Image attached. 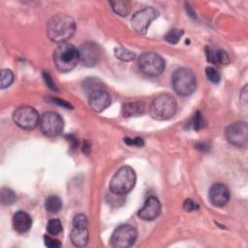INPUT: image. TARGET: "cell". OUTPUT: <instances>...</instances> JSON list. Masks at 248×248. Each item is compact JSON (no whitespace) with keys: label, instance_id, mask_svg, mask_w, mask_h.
<instances>
[{"label":"cell","instance_id":"cell-1","mask_svg":"<svg viewBox=\"0 0 248 248\" xmlns=\"http://www.w3.org/2000/svg\"><path fill=\"white\" fill-rule=\"evenodd\" d=\"M76 31L75 20L68 15L57 14L46 23L47 37L55 43H66Z\"/></svg>","mask_w":248,"mask_h":248},{"label":"cell","instance_id":"cell-2","mask_svg":"<svg viewBox=\"0 0 248 248\" xmlns=\"http://www.w3.org/2000/svg\"><path fill=\"white\" fill-rule=\"evenodd\" d=\"M79 62V51L72 44H60L53 52V63L59 72L72 71Z\"/></svg>","mask_w":248,"mask_h":248},{"label":"cell","instance_id":"cell-3","mask_svg":"<svg viewBox=\"0 0 248 248\" xmlns=\"http://www.w3.org/2000/svg\"><path fill=\"white\" fill-rule=\"evenodd\" d=\"M135 183L136 173L134 170L129 166H125L120 168L111 178L109 190L115 195H125L134 188Z\"/></svg>","mask_w":248,"mask_h":248},{"label":"cell","instance_id":"cell-4","mask_svg":"<svg viewBox=\"0 0 248 248\" xmlns=\"http://www.w3.org/2000/svg\"><path fill=\"white\" fill-rule=\"evenodd\" d=\"M176 111V101L170 94H161L151 103L150 115L157 120H166L174 115Z\"/></svg>","mask_w":248,"mask_h":248},{"label":"cell","instance_id":"cell-5","mask_svg":"<svg viewBox=\"0 0 248 248\" xmlns=\"http://www.w3.org/2000/svg\"><path fill=\"white\" fill-rule=\"evenodd\" d=\"M171 85L173 90L180 96H189L196 89V77L194 73L187 68L177 69L171 77Z\"/></svg>","mask_w":248,"mask_h":248},{"label":"cell","instance_id":"cell-6","mask_svg":"<svg viewBox=\"0 0 248 248\" xmlns=\"http://www.w3.org/2000/svg\"><path fill=\"white\" fill-rule=\"evenodd\" d=\"M138 66L143 75L157 77L163 73L165 61L162 56L155 52H144L139 57Z\"/></svg>","mask_w":248,"mask_h":248},{"label":"cell","instance_id":"cell-7","mask_svg":"<svg viewBox=\"0 0 248 248\" xmlns=\"http://www.w3.org/2000/svg\"><path fill=\"white\" fill-rule=\"evenodd\" d=\"M40 116L37 110L29 106H22L13 114L14 122L25 130H33L40 124Z\"/></svg>","mask_w":248,"mask_h":248},{"label":"cell","instance_id":"cell-8","mask_svg":"<svg viewBox=\"0 0 248 248\" xmlns=\"http://www.w3.org/2000/svg\"><path fill=\"white\" fill-rule=\"evenodd\" d=\"M138 236L137 230L131 225H120L117 227L111 237L110 244L114 248H127L131 247Z\"/></svg>","mask_w":248,"mask_h":248},{"label":"cell","instance_id":"cell-9","mask_svg":"<svg viewBox=\"0 0 248 248\" xmlns=\"http://www.w3.org/2000/svg\"><path fill=\"white\" fill-rule=\"evenodd\" d=\"M40 128L47 137H56L60 135L64 128V122L61 116L54 111H46L40 118Z\"/></svg>","mask_w":248,"mask_h":248},{"label":"cell","instance_id":"cell-10","mask_svg":"<svg viewBox=\"0 0 248 248\" xmlns=\"http://www.w3.org/2000/svg\"><path fill=\"white\" fill-rule=\"evenodd\" d=\"M159 16V12L152 8V7H146L142 10L137 12L132 19L131 23L133 28L140 34H145L147 32V29L150 25V23Z\"/></svg>","mask_w":248,"mask_h":248},{"label":"cell","instance_id":"cell-11","mask_svg":"<svg viewBox=\"0 0 248 248\" xmlns=\"http://www.w3.org/2000/svg\"><path fill=\"white\" fill-rule=\"evenodd\" d=\"M227 140L236 146H243L248 140V126L246 122L239 121L231 124L225 131Z\"/></svg>","mask_w":248,"mask_h":248},{"label":"cell","instance_id":"cell-12","mask_svg":"<svg viewBox=\"0 0 248 248\" xmlns=\"http://www.w3.org/2000/svg\"><path fill=\"white\" fill-rule=\"evenodd\" d=\"M78 51L79 61L87 67L94 66L100 58V49L98 46L92 42H86L82 44Z\"/></svg>","mask_w":248,"mask_h":248},{"label":"cell","instance_id":"cell-13","mask_svg":"<svg viewBox=\"0 0 248 248\" xmlns=\"http://www.w3.org/2000/svg\"><path fill=\"white\" fill-rule=\"evenodd\" d=\"M208 199L214 206H224L230 200V191L225 184L215 183L208 191Z\"/></svg>","mask_w":248,"mask_h":248},{"label":"cell","instance_id":"cell-14","mask_svg":"<svg viewBox=\"0 0 248 248\" xmlns=\"http://www.w3.org/2000/svg\"><path fill=\"white\" fill-rule=\"evenodd\" d=\"M110 95L104 88L97 89L88 95L89 106L97 112H101L106 109L110 105Z\"/></svg>","mask_w":248,"mask_h":248},{"label":"cell","instance_id":"cell-15","mask_svg":"<svg viewBox=\"0 0 248 248\" xmlns=\"http://www.w3.org/2000/svg\"><path fill=\"white\" fill-rule=\"evenodd\" d=\"M161 212V203L156 197L150 196L144 202L143 206L139 210L138 215L140 219L151 221L156 219Z\"/></svg>","mask_w":248,"mask_h":248},{"label":"cell","instance_id":"cell-16","mask_svg":"<svg viewBox=\"0 0 248 248\" xmlns=\"http://www.w3.org/2000/svg\"><path fill=\"white\" fill-rule=\"evenodd\" d=\"M32 225L30 215L24 211H17L13 217V227L17 232H26Z\"/></svg>","mask_w":248,"mask_h":248},{"label":"cell","instance_id":"cell-17","mask_svg":"<svg viewBox=\"0 0 248 248\" xmlns=\"http://www.w3.org/2000/svg\"><path fill=\"white\" fill-rule=\"evenodd\" d=\"M205 52L207 60L212 64H226L230 62V57L228 53L221 48L206 46Z\"/></svg>","mask_w":248,"mask_h":248},{"label":"cell","instance_id":"cell-18","mask_svg":"<svg viewBox=\"0 0 248 248\" xmlns=\"http://www.w3.org/2000/svg\"><path fill=\"white\" fill-rule=\"evenodd\" d=\"M70 239L72 243L77 247H83L88 243L89 233L87 228L73 227L72 232L70 234Z\"/></svg>","mask_w":248,"mask_h":248},{"label":"cell","instance_id":"cell-19","mask_svg":"<svg viewBox=\"0 0 248 248\" xmlns=\"http://www.w3.org/2000/svg\"><path fill=\"white\" fill-rule=\"evenodd\" d=\"M144 109V105L140 101H136V102H130L126 103L123 105L122 112L125 117L140 114Z\"/></svg>","mask_w":248,"mask_h":248},{"label":"cell","instance_id":"cell-20","mask_svg":"<svg viewBox=\"0 0 248 248\" xmlns=\"http://www.w3.org/2000/svg\"><path fill=\"white\" fill-rule=\"evenodd\" d=\"M45 207L49 213H57L62 208V202L57 196H49L45 202Z\"/></svg>","mask_w":248,"mask_h":248},{"label":"cell","instance_id":"cell-21","mask_svg":"<svg viewBox=\"0 0 248 248\" xmlns=\"http://www.w3.org/2000/svg\"><path fill=\"white\" fill-rule=\"evenodd\" d=\"M109 4L114 13L120 16H126L130 13V3L128 1H110Z\"/></svg>","mask_w":248,"mask_h":248},{"label":"cell","instance_id":"cell-22","mask_svg":"<svg viewBox=\"0 0 248 248\" xmlns=\"http://www.w3.org/2000/svg\"><path fill=\"white\" fill-rule=\"evenodd\" d=\"M114 54L118 59L125 61V62L132 61L136 58V54L133 51H131L125 47H121V46H118L114 49Z\"/></svg>","mask_w":248,"mask_h":248},{"label":"cell","instance_id":"cell-23","mask_svg":"<svg viewBox=\"0 0 248 248\" xmlns=\"http://www.w3.org/2000/svg\"><path fill=\"white\" fill-rule=\"evenodd\" d=\"M16 199V193L9 188L1 189V202L3 205H10L15 202Z\"/></svg>","mask_w":248,"mask_h":248},{"label":"cell","instance_id":"cell-24","mask_svg":"<svg viewBox=\"0 0 248 248\" xmlns=\"http://www.w3.org/2000/svg\"><path fill=\"white\" fill-rule=\"evenodd\" d=\"M13 81H14L13 72L9 69H3L1 71V80H0L1 88L4 89V88L9 87Z\"/></svg>","mask_w":248,"mask_h":248},{"label":"cell","instance_id":"cell-25","mask_svg":"<svg viewBox=\"0 0 248 248\" xmlns=\"http://www.w3.org/2000/svg\"><path fill=\"white\" fill-rule=\"evenodd\" d=\"M47 232L51 235H57L62 232V224L58 219H50L46 225Z\"/></svg>","mask_w":248,"mask_h":248},{"label":"cell","instance_id":"cell-26","mask_svg":"<svg viewBox=\"0 0 248 248\" xmlns=\"http://www.w3.org/2000/svg\"><path fill=\"white\" fill-rule=\"evenodd\" d=\"M100 88H103L102 83L98 79H96V78H88V79H86L84 81L83 89H84L85 92L88 93V95L91 92H93V91H95L97 89H100Z\"/></svg>","mask_w":248,"mask_h":248},{"label":"cell","instance_id":"cell-27","mask_svg":"<svg viewBox=\"0 0 248 248\" xmlns=\"http://www.w3.org/2000/svg\"><path fill=\"white\" fill-rule=\"evenodd\" d=\"M182 35L183 31L181 29H171L166 34L165 40L170 44H176L180 40Z\"/></svg>","mask_w":248,"mask_h":248},{"label":"cell","instance_id":"cell-28","mask_svg":"<svg viewBox=\"0 0 248 248\" xmlns=\"http://www.w3.org/2000/svg\"><path fill=\"white\" fill-rule=\"evenodd\" d=\"M205 75H206L207 79L213 83H218L221 79L220 74L212 67L205 68Z\"/></svg>","mask_w":248,"mask_h":248},{"label":"cell","instance_id":"cell-29","mask_svg":"<svg viewBox=\"0 0 248 248\" xmlns=\"http://www.w3.org/2000/svg\"><path fill=\"white\" fill-rule=\"evenodd\" d=\"M87 217L86 215L79 213L77 214L73 219V227H79V228H87Z\"/></svg>","mask_w":248,"mask_h":248},{"label":"cell","instance_id":"cell-30","mask_svg":"<svg viewBox=\"0 0 248 248\" xmlns=\"http://www.w3.org/2000/svg\"><path fill=\"white\" fill-rule=\"evenodd\" d=\"M191 126L193 129L195 130H198V129H201L203 127L204 125V121H203V118H202V115L198 111L195 113V115L193 116L192 118V121H191Z\"/></svg>","mask_w":248,"mask_h":248},{"label":"cell","instance_id":"cell-31","mask_svg":"<svg viewBox=\"0 0 248 248\" xmlns=\"http://www.w3.org/2000/svg\"><path fill=\"white\" fill-rule=\"evenodd\" d=\"M44 239H45L46 246L48 247V248H58V247L61 246V243H60L59 240H57L55 238H52V237H50L48 235H46L44 237Z\"/></svg>","mask_w":248,"mask_h":248},{"label":"cell","instance_id":"cell-32","mask_svg":"<svg viewBox=\"0 0 248 248\" xmlns=\"http://www.w3.org/2000/svg\"><path fill=\"white\" fill-rule=\"evenodd\" d=\"M124 141L128 144V145H134V146H138L140 147L143 145V140L141 138H135V139H129V138H125Z\"/></svg>","mask_w":248,"mask_h":248},{"label":"cell","instance_id":"cell-33","mask_svg":"<svg viewBox=\"0 0 248 248\" xmlns=\"http://www.w3.org/2000/svg\"><path fill=\"white\" fill-rule=\"evenodd\" d=\"M183 208L186 210V211H193V210H196L199 208V205L192 200L188 199V200H185L184 202H183Z\"/></svg>","mask_w":248,"mask_h":248},{"label":"cell","instance_id":"cell-34","mask_svg":"<svg viewBox=\"0 0 248 248\" xmlns=\"http://www.w3.org/2000/svg\"><path fill=\"white\" fill-rule=\"evenodd\" d=\"M44 78H45V80H46V84L48 85L49 88H51L52 90H56L55 84L52 82V80H51V78H50V77L47 73H44Z\"/></svg>","mask_w":248,"mask_h":248},{"label":"cell","instance_id":"cell-35","mask_svg":"<svg viewBox=\"0 0 248 248\" xmlns=\"http://www.w3.org/2000/svg\"><path fill=\"white\" fill-rule=\"evenodd\" d=\"M52 100H53V103H57V104H59L60 106H63V107H65V108H72L71 105L68 104V103H66L64 100H60V99H56V98H53Z\"/></svg>","mask_w":248,"mask_h":248},{"label":"cell","instance_id":"cell-36","mask_svg":"<svg viewBox=\"0 0 248 248\" xmlns=\"http://www.w3.org/2000/svg\"><path fill=\"white\" fill-rule=\"evenodd\" d=\"M246 89H247V87L245 86V87L243 88V91L241 92V96H240L241 101L244 102V103H246V101H247V98H246Z\"/></svg>","mask_w":248,"mask_h":248}]
</instances>
